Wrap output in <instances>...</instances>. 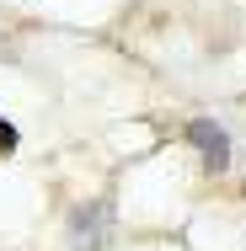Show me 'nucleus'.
<instances>
[{"mask_svg": "<svg viewBox=\"0 0 246 251\" xmlns=\"http://www.w3.org/2000/svg\"><path fill=\"white\" fill-rule=\"evenodd\" d=\"M11 150H16V128L0 118V155H11Z\"/></svg>", "mask_w": 246, "mask_h": 251, "instance_id": "nucleus-2", "label": "nucleus"}, {"mask_svg": "<svg viewBox=\"0 0 246 251\" xmlns=\"http://www.w3.org/2000/svg\"><path fill=\"white\" fill-rule=\"evenodd\" d=\"M188 139L203 150V160H209L214 171H219V166H230V139H225L209 118H193V123H188Z\"/></svg>", "mask_w": 246, "mask_h": 251, "instance_id": "nucleus-1", "label": "nucleus"}]
</instances>
